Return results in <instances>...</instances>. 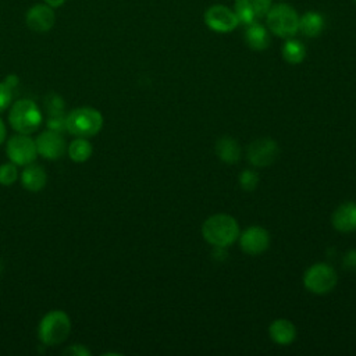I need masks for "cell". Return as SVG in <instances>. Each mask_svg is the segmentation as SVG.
<instances>
[{"label":"cell","instance_id":"6da1fadb","mask_svg":"<svg viewBox=\"0 0 356 356\" xmlns=\"http://www.w3.org/2000/svg\"><path fill=\"white\" fill-rule=\"evenodd\" d=\"M202 235L207 243L214 248L224 249L238 239L239 227L232 216L218 213L204 220L202 225Z\"/></svg>","mask_w":356,"mask_h":356},{"label":"cell","instance_id":"7a4b0ae2","mask_svg":"<svg viewBox=\"0 0 356 356\" xmlns=\"http://www.w3.org/2000/svg\"><path fill=\"white\" fill-rule=\"evenodd\" d=\"M71 331L70 316L63 310H50L46 313L38 327V337L46 346L63 343Z\"/></svg>","mask_w":356,"mask_h":356},{"label":"cell","instance_id":"3957f363","mask_svg":"<svg viewBox=\"0 0 356 356\" xmlns=\"http://www.w3.org/2000/svg\"><path fill=\"white\" fill-rule=\"evenodd\" d=\"M43 115L40 108L33 100L29 99H21L17 100L10 110L8 121L11 128L24 135L33 134L42 124Z\"/></svg>","mask_w":356,"mask_h":356},{"label":"cell","instance_id":"277c9868","mask_svg":"<svg viewBox=\"0 0 356 356\" xmlns=\"http://www.w3.org/2000/svg\"><path fill=\"white\" fill-rule=\"evenodd\" d=\"M103 115L93 107H78L67 115V131L76 138H92L100 132Z\"/></svg>","mask_w":356,"mask_h":356},{"label":"cell","instance_id":"5b68a950","mask_svg":"<svg viewBox=\"0 0 356 356\" xmlns=\"http://www.w3.org/2000/svg\"><path fill=\"white\" fill-rule=\"evenodd\" d=\"M267 25L273 33L289 38L299 31V17L288 4H277L267 11Z\"/></svg>","mask_w":356,"mask_h":356},{"label":"cell","instance_id":"8992f818","mask_svg":"<svg viewBox=\"0 0 356 356\" xmlns=\"http://www.w3.org/2000/svg\"><path fill=\"white\" fill-rule=\"evenodd\" d=\"M338 277L335 270L327 263H316L310 266L303 274L305 288L316 295H324L334 289Z\"/></svg>","mask_w":356,"mask_h":356},{"label":"cell","instance_id":"52a82bcc","mask_svg":"<svg viewBox=\"0 0 356 356\" xmlns=\"http://www.w3.org/2000/svg\"><path fill=\"white\" fill-rule=\"evenodd\" d=\"M6 153L10 161L17 165H28L33 163L38 156L35 140L24 134L13 135L7 140Z\"/></svg>","mask_w":356,"mask_h":356},{"label":"cell","instance_id":"ba28073f","mask_svg":"<svg viewBox=\"0 0 356 356\" xmlns=\"http://www.w3.org/2000/svg\"><path fill=\"white\" fill-rule=\"evenodd\" d=\"M280 149L274 139L260 138L253 140L246 150L248 160L254 167H268L278 157Z\"/></svg>","mask_w":356,"mask_h":356},{"label":"cell","instance_id":"9c48e42d","mask_svg":"<svg viewBox=\"0 0 356 356\" xmlns=\"http://www.w3.org/2000/svg\"><path fill=\"white\" fill-rule=\"evenodd\" d=\"M204 22L211 31L225 33L234 31L238 26L239 19L235 11L222 4H214L206 10Z\"/></svg>","mask_w":356,"mask_h":356},{"label":"cell","instance_id":"30bf717a","mask_svg":"<svg viewBox=\"0 0 356 356\" xmlns=\"http://www.w3.org/2000/svg\"><path fill=\"white\" fill-rule=\"evenodd\" d=\"M241 249L250 256H257L263 253L270 245V235L266 228L260 225L248 227L238 236Z\"/></svg>","mask_w":356,"mask_h":356},{"label":"cell","instance_id":"8fae6325","mask_svg":"<svg viewBox=\"0 0 356 356\" xmlns=\"http://www.w3.org/2000/svg\"><path fill=\"white\" fill-rule=\"evenodd\" d=\"M35 143L38 154L47 160H58L64 156L67 150V145L63 135L50 129L39 134Z\"/></svg>","mask_w":356,"mask_h":356},{"label":"cell","instance_id":"7c38bea8","mask_svg":"<svg viewBox=\"0 0 356 356\" xmlns=\"http://www.w3.org/2000/svg\"><path fill=\"white\" fill-rule=\"evenodd\" d=\"M25 22L31 31L38 33H44L53 28L56 22V15L50 6L35 4L28 10L25 15Z\"/></svg>","mask_w":356,"mask_h":356},{"label":"cell","instance_id":"4fadbf2b","mask_svg":"<svg viewBox=\"0 0 356 356\" xmlns=\"http://www.w3.org/2000/svg\"><path fill=\"white\" fill-rule=\"evenodd\" d=\"M271 0H236L235 14L239 22L250 25L261 15H266L270 10Z\"/></svg>","mask_w":356,"mask_h":356},{"label":"cell","instance_id":"5bb4252c","mask_svg":"<svg viewBox=\"0 0 356 356\" xmlns=\"http://www.w3.org/2000/svg\"><path fill=\"white\" fill-rule=\"evenodd\" d=\"M332 225L343 234L356 231V203L345 202L339 204L332 214Z\"/></svg>","mask_w":356,"mask_h":356},{"label":"cell","instance_id":"9a60e30c","mask_svg":"<svg viewBox=\"0 0 356 356\" xmlns=\"http://www.w3.org/2000/svg\"><path fill=\"white\" fill-rule=\"evenodd\" d=\"M47 182L46 171L38 164H28L21 172V184L29 192H39Z\"/></svg>","mask_w":356,"mask_h":356},{"label":"cell","instance_id":"2e32d148","mask_svg":"<svg viewBox=\"0 0 356 356\" xmlns=\"http://www.w3.org/2000/svg\"><path fill=\"white\" fill-rule=\"evenodd\" d=\"M268 335L278 345H289L296 338V328L292 321L286 318H277L271 321Z\"/></svg>","mask_w":356,"mask_h":356},{"label":"cell","instance_id":"e0dca14e","mask_svg":"<svg viewBox=\"0 0 356 356\" xmlns=\"http://www.w3.org/2000/svg\"><path fill=\"white\" fill-rule=\"evenodd\" d=\"M216 154L221 161L234 164L241 159V147L235 139L222 136L216 142Z\"/></svg>","mask_w":356,"mask_h":356},{"label":"cell","instance_id":"ac0fdd59","mask_svg":"<svg viewBox=\"0 0 356 356\" xmlns=\"http://www.w3.org/2000/svg\"><path fill=\"white\" fill-rule=\"evenodd\" d=\"M245 40L253 50H264L270 43V36L263 25L253 22L246 28Z\"/></svg>","mask_w":356,"mask_h":356},{"label":"cell","instance_id":"d6986e66","mask_svg":"<svg viewBox=\"0 0 356 356\" xmlns=\"http://www.w3.org/2000/svg\"><path fill=\"white\" fill-rule=\"evenodd\" d=\"M323 28H324V18L318 13L309 11L302 18H299V31L309 38H314L320 35Z\"/></svg>","mask_w":356,"mask_h":356},{"label":"cell","instance_id":"ffe728a7","mask_svg":"<svg viewBox=\"0 0 356 356\" xmlns=\"http://www.w3.org/2000/svg\"><path fill=\"white\" fill-rule=\"evenodd\" d=\"M68 156L72 161L75 163H83L86 161L92 153H93V147L90 145V142L86 138H78L75 140H72L68 145Z\"/></svg>","mask_w":356,"mask_h":356},{"label":"cell","instance_id":"44dd1931","mask_svg":"<svg viewBox=\"0 0 356 356\" xmlns=\"http://www.w3.org/2000/svg\"><path fill=\"white\" fill-rule=\"evenodd\" d=\"M306 56V49L302 42L288 39L282 46V57L291 64H299Z\"/></svg>","mask_w":356,"mask_h":356},{"label":"cell","instance_id":"7402d4cb","mask_svg":"<svg viewBox=\"0 0 356 356\" xmlns=\"http://www.w3.org/2000/svg\"><path fill=\"white\" fill-rule=\"evenodd\" d=\"M43 107L47 115L60 114V113H64V100L58 93L50 92L43 97Z\"/></svg>","mask_w":356,"mask_h":356},{"label":"cell","instance_id":"603a6c76","mask_svg":"<svg viewBox=\"0 0 356 356\" xmlns=\"http://www.w3.org/2000/svg\"><path fill=\"white\" fill-rule=\"evenodd\" d=\"M18 178V170L17 164L14 163H4L0 165V184L4 186H8L14 184Z\"/></svg>","mask_w":356,"mask_h":356},{"label":"cell","instance_id":"cb8c5ba5","mask_svg":"<svg viewBox=\"0 0 356 356\" xmlns=\"http://www.w3.org/2000/svg\"><path fill=\"white\" fill-rule=\"evenodd\" d=\"M46 125H47V129L63 134L64 131H67V115L64 113L51 114L47 117Z\"/></svg>","mask_w":356,"mask_h":356},{"label":"cell","instance_id":"d4e9b609","mask_svg":"<svg viewBox=\"0 0 356 356\" xmlns=\"http://www.w3.org/2000/svg\"><path fill=\"white\" fill-rule=\"evenodd\" d=\"M259 184V175L253 170H243L239 175V185L245 191H254V188Z\"/></svg>","mask_w":356,"mask_h":356},{"label":"cell","instance_id":"484cf974","mask_svg":"<svg viewBox=\"0 0 356 356\" xmlns=\"http://www.w3.org/2000/svg\"><path fill=\"white\" fill-rule=\"evenodd\" d=\"M13 100V89L3 81L0 82V113L4 111Z\"/></svg>","mask_w":356,"mask_h":356},{"label":"cell","instance_id":"4316f807","mask_svg":"<svg viewBox=\"0 0 356 356\" xmlns=\"http://www.w3.org/2000/svg\"><path fill=\"white\" fill-rule=\"evenodd\" d=\"M63 355H71V356H90L92 352L85 348L83 345H71L63 350Z\"/></svg>","mask_w":356,"mask_h":356},{"label":"cell","instance_id":"83f0119b","mask_svg":"<svg viewBox=\"0 0 356 356\" xmlns=\"http://www.w3.org/2000/svg\"><path fill=\"white\" fill-rule=\"evenodd\" d=\"M343 267L346 270L356 271V249L346 252V254L343 256Z\"/></svg>","mask_w":356,"mask_h":356},{"label":"cell","instance_id":"f1b7e54d","mask_svg":"<svg viewBox=\"0 0 356 356\" xmlns=\"http://www.w3.org/2000/svg\"><path fill=\"white\" fill-rule=\"evenodd\" d=\"M4 82H6L11 89H14V88L18 85V76H17V75H14V74L7 75V76H6V79H4Z\"/></svg>","mask_w":356,"mask_h":356},{"label":"cell","instance_id":"f546056e","mask_svg":"<svg viewBox=\"0 0 356 356\" xmlns=\"http://www.w3.org/2000/svg\"><path fill=\"white\" fill-rule=\"evenodd\" d=\"M64 1H65V0H44V3H46L47 6H50L51 8H57V7H60Z\"/></svg>","mask_w":356,"mask_h":356},{"label":"cell","instance_id":"4dcf8cb0","mask_svg":"<svg viewBox=\"0 0 356 356\" xmlns=\"http://www.w3.org/2000/svg\"><path fill=\"white\" fill-rule=\"evenodd\" d=\"M4 139H6V125L0 118V145L4 142Z\"/></svg>","mask_w":356,"mask_h":356},{"label":"cell","instance_id":"1f68e13d","mask_svg":"<svg viewBox=\"0 0 356 356\" xmlns=\"http://www.w3.org/2000/svg\"><path fill=\"white\" fill-rule=\"evenodd\" d=\"M0 271H1V264H0Z\"/></svg>","mask_w":356,"mask_h":356},{"label":"cell","instance_id":"d6a6232c","mask_svg":"<svg viewBox=\"0 0 356 356\" xmlns=\"http://www.w3.org/2000/svg\"><path fill=\"white\" fill-rule=\"evenodd\" d=\"M355 1H356V0H355Z\"/></svg>","mask_w":356,"mask_h":356}]
</instances>
